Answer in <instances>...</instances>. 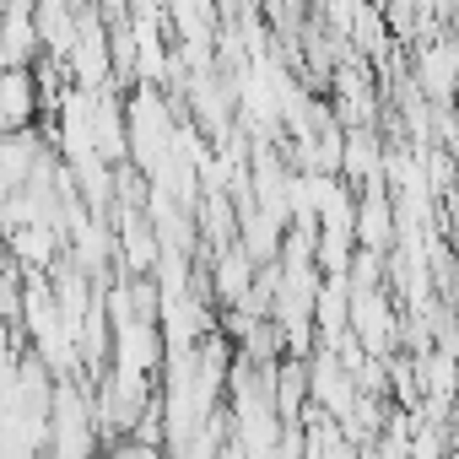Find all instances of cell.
<instances>
[{
	"label": "cell",
	"mask_w": 459,
	"mask_h": 459,
	"mask_svg": "<svg viewBox=\"0 0 459 459\" xmlns=\"http://www.w3.org/2000/svg\"><path fill=\"white\" fill-rule=\"evenodd\" d=\"M39 103H33V76L22 65H12L6 71V130H28V119L39 114Z\"/></svg>",
	"instance_id": "4"
},
{
	"label": "cell",
	"mask_w": 459,
	"mask_h": 459,
	"mask_svg": "<svg viewBox=\"0 0 459 459\" xmlns=\"http://www.w3.org/2000/svg\"><path fill=\"white\" fill-rule=\"evenodd\" d=\"M357 238L368 244V249H389V200L378 195V189H368V200L357 205Z\"/></svg>",
	"instance_id": "3"
},
{
	"label": "cell",
	"mask_w": 459,
	"mask_h": 459,
	"mask_svg": "<svg viewBox=\"0 0 459 459\" xmlns=\"http://www.w3.org/2000/svg\"><path fill=\"white\" fill-rule=\"evenodd\" d=\"M87 416H92V411H87L82 389H60V394H55V432H49V448L65 454V459L87 454V448H92V421H87Z\"/></svg>",
	"instance_id": "1"
},
{
	"label": "cell",
	"mask_w": 459,
	"mask_h": 459,
	"mask_svg": "<svg viewBox=\"0 0 459 459\" xmlns=\"http://www.w3.org/2000/svg\"><path fill=\"white\" fill-rule=\"evenodd\" d=\"M421 87L432 92V98H448L454 92V82H459V55L448 49V44H432V49H421Z\"/></svg>",
	"instance_id": "2"
},
{
	"label": "cell",
	"mask_w": 459,
	"mask_h": 459,
	"mask_svg": "<svg viewBox=\"0 0 459 459\" xmlns=\"http://www.w3.org/2000/svg\"><path fill=\"white\" fill-rule=\"evenodd\" d=\"M33 49V22H28V0H12V65H22Z\"/></svg>",
	"instance_id": "5"
}]
</instances>
